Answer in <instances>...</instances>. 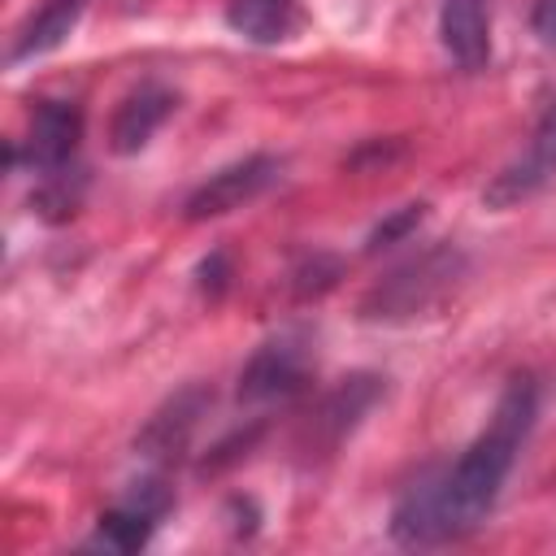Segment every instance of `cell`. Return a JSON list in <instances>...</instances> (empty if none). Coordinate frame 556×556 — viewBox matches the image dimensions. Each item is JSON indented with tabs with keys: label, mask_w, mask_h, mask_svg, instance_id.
Returning a JSON list of instances; mask_svg holds the SVG:
<instances>
[{
	"label": "cell",
	"mask_w": 556,
	"mask_h": 556,
	"mask_svg": "<svg viewBox=\"0 0 556 556\" xmlns=\"http://www.w3.org/2000/svg\"><path fill=\"white\" fill-rule=\"evenodd\" d=\"M539 417V387L530 378H513L486 421V430L460 452L452 469L417 478L395 513H391V534L404 547H434L447 539H460L486 521V513L500 500V486Z\"/></svg>",
	"instance_id": "1"
},
{
	"label": "cell",
	"mask_w": 556,
	"mask_h": 556,
	"mask_svg": "<svg viewBox=\"0 0 556 556\" xmlns=\"http://www.w3.org/2000/svg\"><path fill=\"white\" fill-rule=\"evenodd\" d=\"M460 278H465V252L456 243H434L408 256L404 265H395L387 278H378L361 300V317L365 321H413L439 308Z\"/></svg>",
	"instance_id": "2"
},
{
	"label": "cell",
	"mask_w": 556,
	"mask_h": 556,
	"mask_svg": "<svg viewBox=\"0 0 556 556\" xmlns=\"http://www.w3.org/2000/svg\"><path fill=\"white\" fill-rule=\"evenodd\" d=\"M278 174H282V165H278L274 156H243V161H235V165L208 174V178L187 195L182 213H187L191 222L226 217V213L252 204L256 195H265V191L278 182Z\"/></svg>",
	"instance_id": "3"
},
{
	"label": "cell",
	"mask_w": 556,
	"mask_h": 556,
	"mask_svg": "<svg viewBox=\"0 0 556 556\" xmlns=\"http://www.w3.org/2000/svg\"><path fill=\"white\" fill-rule=\"evenodd\" d=\"M556 178V100L547 104V113L539 117L526 152L517 161H508L482 191L486 208H513L521 200H530L534 191H543Z\"/></svg>",
	"instance_id": "4"
},
{
	"label": "cell",
	"mask_w": 556,
	"mask_h": 556,
	"mask_svg": "<svg viewBox=\"0 0 556 556\" xmlns=\"http://www.w3.org/2000/svg\"><path fill=\"white\" fill-rule=\"evenodd\" d=\"M304 369H308V339L295 334V330L274 334V339L261 343V348L252 352V361L243 365V374H239V400L265 404V400L291 395V391L304 382Z\"/></svg>",
	"instance_id": "5"
},
{
	"label": "cell",
	"mask_w": 556,
	"mask_h": 556,
	"mask_svg": "<svg viewBox=\"0 0 556 556\" xmlns=\"http://www.w3.org/2000/svg\"><path fill=\"white\" fill-rule=\"evenodd\" d=\"M78 139H83V109L70 104V100H43L30 113L22 156L35 174H56L78 152Z\"/></svg>",
	"instance_id": "6"
},
{
	"label": "cell",
	"mask_w": 556,
	"mask_h": 556,
	"mask_svg": "<svg viewBox=\"0 0 556 556\" xmlns=\"http://www.w3.org/2000/svg\"><path fill=\"white\" fill-rule=\"evenodd\" d=\"M439 39L460 70H482L491 56V4L486 0H443Z\"/></svg>",
	"instance_id": "7"
},
{
	"label": "cell",
	"mask_w": 556,
	"mask_h": 556,
	"mask_svg": "<svg viewBox=\"0 0 556 556\" xmlns=\"http://www.w3.org/2000/svg\"><path fill=\"white\" fill-rule=\"evenodd\" d=\"M169 113H174V91H169V87H161V83H143V87H135V91L117 104V113H113L109 148H113L117 156L139 152V148L165 126Z\"/></svg>",
	"instance_id": "8"
},
{
	"label": "cell",
	"mask_w": 556,
	"mask_h": 556,
	"mask_svg": "<svg viewBox=\"0 0 556 556\" xmlns=\"http://www.w3.org/2000/svg\"><path fill=\"white\" fill-rule=\"evenodd\" d=\"M208 395L200 387H187L178 391L161 413H152V421L139 430L135 439V452L148 456V460H174L182 456V447L191 443V430L200 426V413H204Z\"/></svg>",
	"instance_id": "9"
},
{
	"label": "cell",
	"mask_w": 556,
	"mask_h": 556,
	"mask_svg": "<svg viewBox=\"0 0 556 556\" xmlns=\"http://www.w3.org/2000/svg\"><path fill=\"white\" fill-rule=\"evenodd\" d=\"M378 378L374 374H352V378H343L326 400H321V408L313 413V443L317 447H339L343 443V434H352L356 430V421L369 413V404L378 400Z\"/></svg>",
	"instance_id": "10"
},
{
	"label": "cell",
	"mask_w": 556,
	"mask_h": 556,
	"mask_svg": "<svg viewBox=\"0 0 556 556\" xmlns=\"http://www.w3.org/2000/svg\"><path fill=\"white\" fill-rule=\"evenodd\" d=\"M169 508V495L161 491V482H139L130 491L126 504H117L113 513L100 517V543L117 547V552H135L152 539L156 530V517Z\"/></svg>",
	"instance_id": "11"
},
{
	"label": "cell",
	"mask_w": 556,
	"mask_h": 556,
	"mask_svg": "<svg viewBox=\"0 0 556 556\" xmlns=\"http://www.w3.org/2000/svg\"><path fill=\"white\" fill-rule=\"evenodd\" d=\"M226 26L261 48L287 43L300 30V0H226Z\"/></svg>",
	"instance_id": "12"
},
{
	"label": "cell",
	"mask_w": 556,
	"mask_h": 556,
	"mask_svg": "<svg viewBox=\"0 0 556 556\" xmlns=\"http://www.w3.org/2000/svg\"><path fill=\"white\" fill-rule=\"evenodd\" d=\"M83 9H87V0H43V4L30 13V22L17 30V39H13V48H9V65L52 52V48L74 30V22H78Z\"/></svg>",
	"instance_id": "13"
},
{
	"label": "cell",
	"mask_w": 556,
	"mask_h": 556,
	"mask_svg": "<svg viewBox=\"0 0 556 556\" xmlns=\"http://www.w3.org/2000/svg\"><path fill=\"white\" fill-rule=\"evenodd\" d=\"M417 222H421V204H404L395 217H387L382 226H374V235H369V252H378V248L395 243V239H400V235H408Z\"/></svg>",
	"instance_id": "14"
},
{
	"label": "cell",
	"mask_w": 556,
	"mask_h": 556,
	"mask_svg": "<svg viewBox=\"0 0 556 556\" xmlns=\"http://www.w3.org/2000/svg\"><path fill=\"white\" fill-rule=\"evenodd\" d=\"M530 26H534V35H539L547 48H556V0H534Z\"/></svg>",
	"instance_id": "15"
}]
</instances>
